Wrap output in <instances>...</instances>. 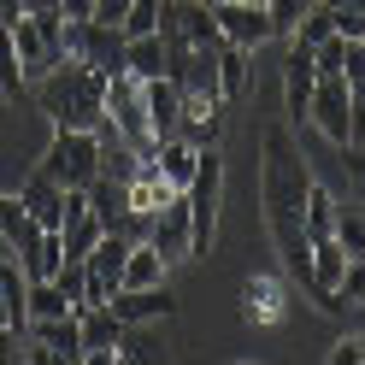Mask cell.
Segmentation results:
<instances>
[{
    "label": "cell",
    "instance_id": "obj_28",
    "mask_svg": "<svg viewBox=\"0 0 365 365\" xmlns=\"http://www.w3.org/2000/svg\"><path fill=\"white\" fill-rule=\"evenodd\" d=\"M148 30H159V0H130L124 18H118V36L130 41V36H148Z\"/></svg>",
    "mask_w": 365,
    "mask_h": 365
},
{
    "label": "cell",
    "instance_id": "obj_25",
    "mask_svg": "<svg viewBox=\"0 0 365 365\" xmlns=\"http://www.w3.org/2000/svg\"><path fill=\"white\" fill-rule=\"evenodd\" d=\"M0 242H6L12 254H24V247L36 242V224L24 218V207H18V195H0Z\"/></svg>",
    "mask_w": 365,
    "mask_h": 365
},
{
    "label": "cell",
    "instance_id": "obj_32",
    "mask_svg": "<svg viewBox=\"0 0 365 365\" xmlns=\"http://www.w3.org/2000/svg\"><path fill=\"white\" fill-rule=\"evenodd\" d=\"M359 359H365V336H341L330 348V365H359Z\"/></svg>",
    "mask_w": 365,
    "mask_h": 365
},
{
    "label": "cell",
    "instance_id": "obj_12",
    "mask_svg": "<svg viewBox=\"0 0 365 365\" xmlns=\"http://www.w3.org/2000/svg\"><path fill=\"white\" fill-rule=\"evenodd\" d=\"M6 36H12V53H18V71H24V88H30L36 77H48V65L59 59V48H53V41H48V36L36 30V18L24 12V18H18V24H12Z\"/></svg>",
    "mask_w": 365,
    "mask_h": 365
},
{
    "label": "cell",
    "instance_id": "obj_20",
    "mask_svg": "<svg viewBox=\"0 0 365 365\" xmlns=\"http://www.w3.org/2000/svg\"><path fill=\"white\" fill-rule=\"evenodd\" d=\"M165 259L153 254L148 242H130V254H124V271H118V289H148V283H165Z\"/></svg>",
    "mask_w": 365,
    "mask_h": 365
},
{
    "label": "cell",
    "instance_id": "obj_21",
    "mask_svg": "<svg viewBox=\"0 0 365 365\" xmlns=\"http://www.w3.org/2000/svg\"><path fill=\"white\" fill-rule=\"evenodd\" d=\"M247 59H254L247 48H230V41H218L212 65H218V88H224V101H242V95H247V77H254V71H247Z\"/></svg>",
    "mask_w": 365,
    "mask_h": 365
},
{
    "label": "cell",
    "instance_id": "obj_26",
    "mask_svg": "<svg viewBox=\"0 0 365 365\" xmlns=\"http://www.w3.org/2000/svg\"><path fill=\"white\" fill-rule=\"evenodd\" d=\"M59 312H71V301L59 294V283H53V277L24 289V324H30V318H59Z\"/></svg>",
    "mask_w": 365,
    "mask_h": 365
},
{
    "label": "cell",
    "instance_id": "obj_37",
    "mask_svg": "<svg viewBox=\"0 0 365 365\" xmlns=\"http://www.w3.org/2000/svg\"><path fill=\"white\" fill-rule=\"evenodd\" d=\"M259 6H265V0H259Z\"/></svg>",
    "mask_w": 365,
    "mask_h": 365
},
{
    "label": "cell",
    "instance_id": "obj_5",
    "mask_svg": "<svg viewBox=\"0 0 365 365\" xmlns=\"http://www.w3.org/2000/svg\"><path fill=\"white\" fill-rule=\"evenodd\" d=\"M36 171L53 177L59 189H88L101 177V135L95 130H53V142H48Z\"/></svg>",
    "mask_w": 365,
    "mask_h": 365
},
{
    "label": "cell",
    "instance_id": "obj_27",
    "mask_svg": "<svg viewBox=\"0 0 365 365\" xmlns=\"http://www.w3.org/2000/svg\"><path fill=\"white\" fill-rule=\"evenodd\" d=\"M330 236L348 247V259H365V218H359V207H336V230Z\"/></svg>",
    "mask_w": 365,
    "mask_h": 365
},
{
    "label": "cell",
    "instance_id": "obj_6",
    "mask_svg": "<svg viewBox=\"0 0 365 365\" xmlns=\"http://www.w3.org/2000/svg\"><path fill=\"white\" fill-rule=\"evenodd\" d=\"M106 124L118 142H130L135 153H153V130H148V106H142V83H135L130 71H112L106 77Z\"/></svg>",
    "mask_w": 365,
    "mask_h": 365
},
{
    "label": "cell",
    "instance_id": "obj_29",
    "mask_svg": "<svg viewBox=\"0 0 365 365\" xmlns=\"http://www.w3.org/2000/svg\"><path fill=\"white\" fill-rule=\"evenodd\" d=\"M318 6V0H265V18H271V36H289L301 18Z\"/></svg>",
    "mask_w": 365,
    "mask_h": 365
},
{
    "label": "cell",
    "instance_id": "obj_30",
    "mask_svg": "<svg viewBox=\"0 0 365 365\" xmlns=\"http://www.w3.org/2000/svg\"><path fill=\"white\" fill-rule=\"evenodd\" d=\"M24 95V71H18V53H12V36L0 30V101H18Z\"/></svg>",
    "mask_w": 365,
    "mask_h": 365
},
{
    "label": "cell",
    "instance_id": "obj_17",
    "mask_svg": "<svg viewBox=\"0 0 365 365\" xmlns=\"http://www.w3.org/2000/svg\"><path fill=\"white\" fill-rule=\"evenodd\" d=\"M242 318H247V324H259V330L283 324V283L277 277H254V283L242 289Z\"/></svg>",
    "mask_w": 365,
    "mask_h": 365
},
{
    "label": "cell",
    "instance_id": "obj_33",
    "mask_svg": "<svg viewBox=\"0 0 365 365\" xmlns=\"http://www.w3.org/2000/svg\"><path fill=\"white\" fill-rule=\"evenodd\" d=\"M18 336H24V330H12L6 318H0V365H12V359H18Z\"/></svg>",
    "mask_w": 365,
    "mask_h": 365
},
{
    "label": "cell",
    "instance_id": "obj_15",
    "mask_svg": "<svg viewBox=\"0 0 365 365\" xmlns=\"http://www.w3.org/2000/svg\"><path fill=\"white\" fill-rule=\"evenodd\" d=\"M142 106H148V130H153V142H159V135H177L182 95H177V83H171V77H148V83H142Z\"/></svg>",
    "mask_w": 365,
    "mask_h": 365
},
{
    "label": "cell",
    "instance_id": "obj_36",
    "mask_svg": "<svg viewBox=\"0 0 365 365\" xmlns=\"http://www.w3.org/2000/svg\"><path fill=\"white\" fill-rule=\"evenodd\" d=\"M24 12H59V0H24Z\"/></svg>",
    "mask_w": 365,
    "mask_h": 365
},
{
    "label": "cell",
    "instance_id": "obj_31",
    "mask_svg": "<svg viewBox=\"0 0 365 365\" xmlns=\"http://www.w3.org/2000/svg\"><path fill=\"white\" fill-rule=\"evenodd\" d=\"M359 301H365V259H348V271H341V283H336V307L354 312Z\"/></svg>",
    "mask_w": 365,
    "mask_h": 365
},
{
    "label": "cell",
    "instance_id": "obj_14",
    "mask_svg": "<svg viewBox=\"0 0 365 365\" xmlns=\"http://www.w3.org/2000/svg\"><path fill=\"white\" fill-rule=\"evenodd\" d=\"M148 159H153V171L182 195V189H189V177H195V165H200V148H195V142H182V135H159Z\"/></svg>",
    "mask_w": 365,
    "mask_h": 365
},
{
    "label": "cell",
    "instance_id": "obj_24",
    "mask_svg": "<svg viewBox=\"0 0 365 365\" xmlns=\"http://www.w3.org/2000/svg\"><path fill=\"white\" fill-rule=\"evenodd\" d=\"M24 289H30V277L18 271V259H0V318L12 330H24Z\"/></svg>",
    "mask_w": 365,
    "mask_h": 365
},
{
    "label": "cell",
    "instance_id": "obj_35",
    "mask_svg": "<svg viewBox=\"0 0 365 365\" xmlns=\"http://www.w3.org/2000/svg\"><path fill=\"white\" fill-rule=\"evenodd\" d=\"M18 18H24V0H0V30H12Z\"/></svg>",
    "mask_w": 365,
    "mask_h": 365
},
{
    "label": "cell",
    "instance_id": "obj_23",
    "mask_svg": "<svg viewBox=\"0 0 365 365\" xmlns=\"http://www.w3.org/2000/svg\"><path fill=\"white\" fill-rule=\"evenodd\" d=\"M83 195H88V212L101 218V230H112V224L124 218V207H130V200H124V182H118V177H95Z\"/></svg>",
    "mask_w": 365,
    "mask_h": 365
},
{
    "label": "cell",
    "instance_id": "obj_9",
    "mask_svg": "<svg viewBox=\"0 0 365 365\" xmlns=\"http://www.w3.org/2000/svg\"><path fill=\"white\" fill-rule=\"evenodd\" d=\"M148 247H153L165 265L189 259V207H182V195H171L165 207L148 218Z\"/></svg>",
    "mask_w": 365,
    "mask_h": 365
},
{
    "label": "cell",
    "instance_id": "obj_34",
    "mask_svg": "<svg viewBox=\"0 0 365 365\" xmlns=\"http://www.w3.org/2000/svg\"><path fill=\"white\" fill-rule=\"evenodd\" d=\"M59 18L77 24V18H95V0H59Z\"/></svg>",
    "mask_w": 365,
    "mask_h": 365
},
{
    "label": "cell",
    "instance_id": "obj_7",
    "mask_svg": "<svg viewBox=\"0 0 365 365\" xmlns=\"http://www.w3.org/2000/svg\"><path fill=\"white\" fill-rule=\"evenodd\" d=\"M207 6H212V24H218V36L230 41V48L259 53L271 41V18H265L259 0H207Z\"/></svg>",
    "mask_w": 365,
    "mask_h": 365
},
{
    "label": "cell",
    "instance_id": "obj_2",
    "mask_svg": "<svg viewBox=\"0 0 365 365\" xmlns=\"http://www.w3.org/2000/svg\"><path fill=\"white\" fill-rule=\"evenodd\" d=\"M30 88L53 130H101L106 118V77L83 59H53L48 77H36Z\"/></svg>",
    "mask_w": 365,
    "mask_h": 365
},
{
    "label": "cell",
    "instance_id": "obj_11",
    "mask_svg": "<svg viewBox=\"0 0 365 365\" xmlns=\"http://www.w3.org/2000/svg\"><path fill=\"white\" fill-rule=\"evenodd\" d=\"M30 341L48 348V359H65V365H83V330H77V312H59V318H30Z\"/></svg>",
    "mask_w": 365,
    "mask_h": 365
},
{
    "label": "cell",
    "instance_id": "obj_13",
    "mask_svg": "<svg viewBox=\"0 0 365 365\" xmlns=\"http://www.w3.org/2000/svg\"><path fill=\"white\" fill-rule=\"evenodd\" d=\"M18 207H24V218L36 224V230H59V224H65V189L53 177L36 171L24 189H18Z\"/></svg>",
    "mask_w": 365,
    "mask_h": 365
},
{
    "label": "cell",
    "instance_id": "obj_22",
    "mask_svg": "<svg viewBox=\"0 0 365 365\" xmlns=\"http://www.w3.org/2000/svg\"><path fill=\"white\" fill-rule=\"evenodd\" d=\"M301 230H307V247L312 242H324L336 230V200L330 189H318V182H307V200H301Z\"/></svg>",
    "mask_w": 365,
    "mask_h": 365
},
{
    "label": "cell",
    "instance_id": "obj_4",
    "mask_svg": "<svg viewBox=\"0 0 365 365\" xmlns=\"http://www.w3.org/2000/svg\"><path fill=\"white\" fill-rule=\"evenodd\" d=\"M359 106H365V88H348L336 71H318L312 101H307V124L330 148H348V142H359Z\"/></svg>",
    "mask_w": 365,
    "mask_h": 365
},
{
    "label": "cell",
    "instance_id": "obj_16",
    "mask_svg": "<svg viewBox=\"0 0 365 365\" xmlns=\"http://www.w3.org/2000/svg\"><path fill=\"white\" fill-rule=\"evenodd\" d=\"M124 71L135 83H148V77H165L171 71V59H165V36L148 30V36H130L124 41Z\"/></svg>",
    "mask_w": 365,
    "mask_h": 365
},
{
    "label": "cell",
    "instance_id": "obj_8",
    "mask_svg": "<svg viewBox=\"0 0 365 365\" xmlns=\"http://www.w3.org/2000/svg\"><path fill=\"white\" fill-rule=\"evenodd\" d=\"M106 307L118 312V324H159V318H177V294L165 283H148V289H112Z\"/></svg>",
    "mask_w": 365,
    "mask_h": 365
},
{
    "label": "cell",
    "instance_id": "obj_18",
    "mask_svg": "<svg viewBox=\"0 0 365 365\" xmlns=\"http://www.w3.org/2000/svg\"><path fill=\"white\" fill-rule=\"evenodd\" d=\"M171 195H177V189H171V182H165V177L153 171V159H142V165L130 171V182H124V200H130L135 212H148V218H153L159 207H165Z\"/></svg>",
    "mask_w": 365,
    "mask_h": 365
},
{
    "label": "cell",
    "instance_id": "obj_19",
    "mask_svg": "<svg viewBox=\"0 0 365 365\" xmlns=\"http://www.w3.org/2000/svg\"><path fill=\"white\" fill-rule=\"evenodd\" d=\"M65 265V247H59V230H36V242L18 254V271H24L30 283H48L53 271Z\"/></svg>",
    "mask_w": 365,
    "mask_h": 365
},
{
    "label": "cell",
    "instance_id": "obj_1",
    "mask_svg": "<svg viewBox=\"0 0 365 365\" xmlns=\"http://www.w3.org/2000/svg\"><path fill=\"white\" fill-rule=\"evenodd\" d=\"M307 153L294 148V135L283 124H271L259 135V207H265V230L277 242V259L289 277L307 283V230H301V200H307Z\"/></svg>",
    "mask_w": 365,
    "mask_h": 365
},
{
    "label": "cell",
    "instance_id": "obj_10",
    "mask_svg": "<svg viewBox=\"0 0 365 365\" xmlns=\"http://www.w3.org/2000/svg\"><path fill=\"white\" fill-rule=\"evenodd\" d=\"M77 330H83V359H88V365L118 359V336H124V324H118V312H112L106 301H101V307H83V312H77Z\"/></svg>",
    "mask_w": 365,
    "mask_h": 365
},
{
    "label": "cell",
    "instance_id": "obj_3",
    "mask_svg": "<svg viewBox=\"0 0 365 365\" xmlns=\"http://www.w3.org/2000/svg\"><path fill=\"white\" fill-rule=\"evenodd\" d=\"M182 207H189V259H207L212 254V236H218V207H224V153L218 148H200V165L182 189Z\"/></svg>",
    "mask_w": 365,
    "mask_h": 365
}]
</instances>
